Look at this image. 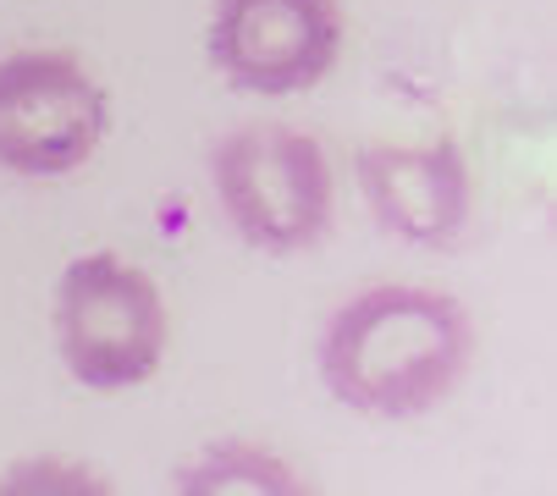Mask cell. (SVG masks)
<instances>
[{
	"instance_id": "cell-5",
	"label": "cell",
	"mask_w": 557,
	"mask_h": 496,
	"mask_svg": "<svg viewBox=\"0 0 557 496\" xmlns=\"http://www.w3.org/2000/svg\"><path fill=\"white\" fill-rule=\"evenodd\" d=\"M343 0H215L205 50L237 95H304L343 61Z\"/></svg>"
},
{
	"instance_id": "cell-2",
	"label": "cell",
	"mask_w": 557,
	"mask_h": 496,
	"mask_svg": "<svg viewBox=\"0 0 557 496\" xmlns=\"http://www.w3.org/2000/svg\"><path fill=\"white\" fill-rule=\"evenodd\" d=\"M210 188L226 226L260 255H304L332 226V160L287 122H244L210 149Z\"/></svg>"
},
{
	"instance_id": "cell-3",
	"label": "cell",
	"mask_w": 557,
	"mask_h": 496,
	"mask_svg": "<svg viewBox=\"0 0 557 496\" xmlns=\"http://www.w3.org/2000/svg\"><path fill=\"white\" fill-rule=\"evenodd\" d=\"M172 314L149 271L111 255H77L55 282V348L77 386L133 392L166 359Z\"/></svg>"
},
{
	"instance_id": "cell-1",
	"label": "cell",
	"mask_w": 557,
	"mask_h": 496,
	"mask_svg": "<svg viewBox=\"0 0 557 496\" xmlns=\"http://www.w3.org/2000/svg\"><path fill=\"white\" fill-rule=\"evenodd\" d=\"M474 354L469 309L420 282H375L332 309L314 364L321 386L370 420H414L453 397Z\"/></svg>"
},
{
	"instance_id": "cell-6",
	"label": "cell",
	"mask_w": 557,
	"mask_h": 496,
	"mask_svg": "<svg viewBox=\"0 0 557 496\" xmlns=\"http://www.w3.org/2000/svg\"><path fill=\"white\" fill-rule=\"evenodd\" d=\"M359 194L381 232L414 248H453L469 226L474 183L453 138L442 144H364L354 160Z\"/></svg>"
},
{
	"instance_id": "cell-4",
	"label": "cell",
	"mask_w": 557,
	"mask_h": 496,
	"mask_svg": "<svg viewBox=\"0 0 557 496\" xmlns=\"http://www.w3.org/2000/svg\"><path fill=\"white\" fill-rule=\"evenodd\" d=\"M111 127L106 83L72 50H17L0 61V172L55 183L100 154Z\"/></svg>"
},
{
	"instance_id": "cell-7",
	"label": "cell",
	"mask_w": 557,
	"mask_h": 496,
	"mask_svg": "<svg viewBox=\"0 0 557 496\" xmlns=\"http://www.w3.org/2000/svg\"><path fill=\"white\" fill-rule=\"evenodd\" d=\"M177 496H221V491H249V496H304L309 480L293 474L287 458L255 447V442H221L210 452H199L194 463H183L172 474Z\"/></svg>"
}]
</instances>
